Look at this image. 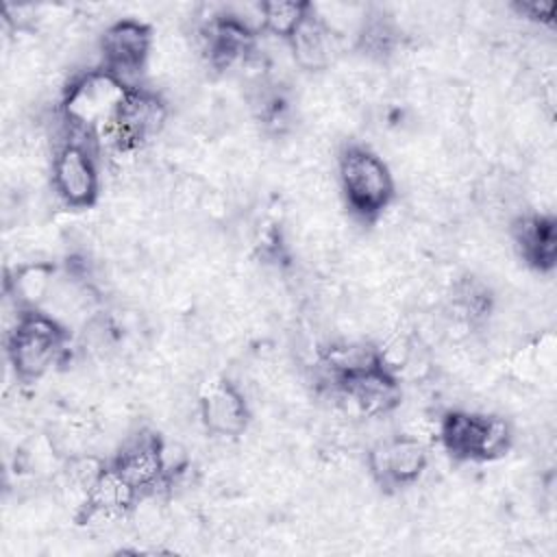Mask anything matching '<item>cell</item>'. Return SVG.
<instances>
[{"label": "cell", "instance_id": "3", "mask_svg": "<svg viewBox=\"0 0 557 557\" xmlns=\"http://www.w3.org/2000/svg\"><path fill=\"white\" fill-rule=\"evenodd\" d=\"M339 187L350 211L374 220L394 198V178L385 161L366 146H348L337 161Z\"/></svg>", "mask_w": 557, "mask_h": 557}, {"label": "cell", "instance_id": "14", "mask_svg": "<svg viewBox=\"0 0 557 557\" xmlns=\"http://www.w3.org/2000/svg\"><path fill=\"white\" fill-rule=\"evenodd\" d=\"M294 52V59L305 70H322L331 63L333 52V33L324 24L322 17L315 15V9L311 7L305 22L298 26V30L287 39Z\"/></svg>", "mask_w": 557, "mask_h": 557}, {"label": "cell", "instance_id": "5", "mask_svg": "<svg viewBox=\"0 0 557 557\" xmlns=\"http://www.w3.org/2000/svg\"><path fill=\"white\" fill-rule=\"evenodd\" d=\"M91 144L70 135L52 157V187L72 209L91 207L100 191V172Z\"/></svg>", "mask_w": 557, "mask_h": 557}, {"label": "cell", "instance_id": "13", "mask_svg": "<svg viewBox=\"0 0 557 557\" xmlns=\"http://www.w3.org/2000/svg\"><path fill=\"white\" fill-rule=\"evenodd\" d=\"M513 244L520 257L537 268L550 270L557 257V226L548 215H522L513 222L511 228Z\"/></svg>", "mask_w": 557, "mask_h": 557}, {"label": "cell", "instance_id": "12", "mask_svg": "<svg viewBox=\"0 0 557 557\" xmlns=\"http://www.w3.org/2000/svg\"><path fill=\"white\" fill-rule=\"evenodd\" d=\"M137 496L139 492L113 466H104L85 492L83 513L87 520H117Z\"/></svg>", "mask_w": 557, "mask_h": 557}, {"label": "cell", "instance_id": "6", "mask_svg": "<svg viewBox=\"0 0 557 557\" xmlns=\"http://www.w3.org/2000/svg\"><path fill=\"white\" fill-rule=\"evenodd\" d=\"M152 48V30L139 20L113 22L100 39L102 70L126 87H137L135 78L144 72Z\"/></svg>", "mask_w": 557, "mask_h": 557}, {"label": "cell", "instance_id": "9", "mask_svg": "<svg viewBox=\"0 0 557 557\" xmlns=\"http://www.w3.org/2000/svg\"><path fill=\"white\" fill-rule=\"evenodd\" d=\"M370 470L381 485L398 487L413 483L429 463L426 446L413 435L381 440L368 457Z\"/></svg>", "mask_w": 557, "mask_h": 557}, {"label": "cell", "instance_id": "1", "mask_svg": "<svg viewBox=\"0 0 557 557\" xmlns=\"http://www.w3.org/2000/svg\"><path fill=\"white\" fill-rule=\"evenodd\" d=\"M131 87L120 83L102 67L78 76L65 91L61 115L72 137L87 141L102 139L117 115Z\"/></svg>", "mask_w": 557, "mask_h": 557}, {"label": "cell", "instance_id": "15", "mask_svg": "<svg viewBox=\"0 0 557 557\" xmlns=\"http://www.w3.org/2000/svg\"><path fill=\"white\" fill-rule=\"evenodd\" d=\"M54 268L50 263H26L7 278V294L15 311H37L52 292Z\"/></svg>", "mask_w": 557, "mask_h": 557}, {"label": "cell", "instance_id": "16", "mask_svg": "<svg viewBox=\"0 0 557 557\" xmlns=\"http://www.w3.org/2000/svg\"><path fill=\"white\" fill-rule=\"evenodd\" d=\"M309 11H311V4L307 2H287V0L263 2L259 7V22L263 30L281 39H289L298 30V26L305 22Z\"/></svg>", "mask_w": 557, "mask_h": 557}, {"label": "cell", "instance_id": "10", "mask_svg": "<svg viewBox=\"0 0 557 557\" xmlns=\"http://www.w3.org/2000/svg\"><path fill=\"white\" fill-rule=\"evenodd\" d=\"M137 492L157 487L168 472V455L161 440L150 431H139L120 448L111 463Z\"/></svg>", "mask_w": 557, "mask_h": 557}, {"label": "cell", "instance_id": "18", "mask_svg": "<svg viewBox=\"0 0 557 557\" xmlns=\"http://www.w3.org/2000/svg\"><path fill=\"white\" fill-rule=\"evenodd\" d=\"M518 11H520V13H527V15L533 17V20L548 22V20L553 17L555 4H553V2H529V4H518Z\"/></svg>", "mask_w": 557, "mask_h": 557}, {"label": "cell", "instance_id": "8", "mask_svg": "<svg viewBox=\"0 0 557 557\" xmlns=\"http://www.w3.org/2000/svg\"><path fill=\"white\" fill-rule=\"evenodd\" d=\"M337 387L344 400H348L357 413L368 418L387 416L400 403V383L394 370L383 361L337 381Z\"/></svg>", "mask_w": 557, "mask_h": 557}, {"label": "cell", "instance_id": "4", "mask_svg": "<svg viewBox=\"0 0 557 557\" xmlns=\"http://www.w3.org/2000/svg\"><path fill=\"white\" fill-rule=\"evenodd\" d=\"M440 442L457 459L492 461L509 450L511 429L498 416L450 411L440 422Z\"/></svg>", "mask_w": 557, "mask_h": 557}, {"label": "cell", "instance_id": "11", "mask_svg": "<svg viewBox=\"0 0 557 557\" xmlns=\"http://www.w3.org/2000/svg\"><path fill=\"white\" fill-rule=\"evenodd\" d=\"M200 420L209 433L235 437L248 426V403L233 383L211 381L200 394Z\"/></svg>", "mask_w": 557, "mask_h": 557}, {"label": "cell", "instance_id": "17", "mask_svg": "<svg viewBox=\"0 0 557 557\" xmlns=\"http://www.w3.org/2000/svg\"><path fill=\"white\" fill-rule=\"evenodd\" d=\"M359 41L368 54H387L394 46V28L381 17L366 20Z\"/></svg>", "mask_w": 557, "mask_h": 557}, {"label": "cell", "instance_id": "2", "mask_svg": "<svg viewBox=\"0 0 557 557\" xmlns=\"http://www.w3.org/2000/svg\"><path fill=\"white\" fill-rule=\"evenodd\" d=\"M65 344L67 331L52 313L44 309L17 311L15 324L7 337L9 363L20 381H37L59 363Z\"/></svg>", "mask_w": 557, "mask_h": 557}, {"label": "cell", "instance_id": "7", "mask_svg": "<svg viewBox=\"0 0 557 557\" xmlns=\"http://www.w3.org/2000/svg\"><path fill=\"white\" fill-rule=\"evenodd\" d=\"M165 122L163 102L139 87H131L124 102L117 109L115 120L102 135L109 144L120 150H131L150 139Z\"/></svg>", "mask_w": 557, "mask_h": 557}]
</instances>
